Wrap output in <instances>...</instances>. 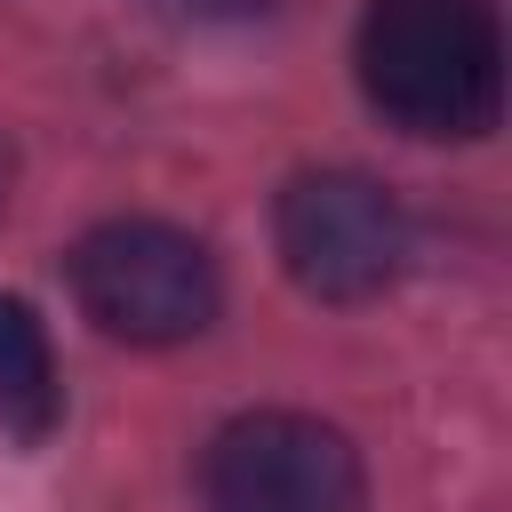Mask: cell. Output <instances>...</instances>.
<instances>
[{
  "label": "cell",
  "mask_w": 512,
  "mask_h": 512,
  "mask_svg": "<svg viewBox=\"0 0 512 512\" xmlns=\"http://www.w3.org/2000/svg\"><path fill=\"white\" fill-rule=\"evenodd\" d=\"M8 184H16V152H8V136H0V208H8Z\"/></svg>",
  "instance_id": "7"
},
{
  "label": "cell",
  "mask_w": 512,
  "mask_h": 512,
  "mask_svg": "<svg viewBox=\"0 0 512 512\" xmlns=\"http://www.w3.org/2000/svg\"><path fill=\"white\" fill-rule=\"evenodd\" d=\"M64 416V384H56V344L40 328V312L24 296L0 288V432L40 448Z\"/></svg>",
  "instance_id": "5"
},
{
  "label": "cell",
  "mask_w": 512,
  "mask_h": 512,
  "mask_svg": "<svg viewBox=\"0 0 512 512\" xmlns=\"http://www.w3.org/2000/svg\"><path fill=\"white\" fill-rule=\"evenodd\" d=\"M360 96L424 144H472L504 112L496 0H368L352 40Z\"/></svg>",
  "instance_id": "1"
},
{
  "label": "cell",
  "mask_w": 512,
  "mask_h": 512,
  "mask_svg": "<svg viewBox=\"0 0 512 512\" xmlns=\"http://www.w3.org/2000/svg\"><path fill=\"white\" fill-rule=\"evenodd\" d=\"M208 512H360V448L304 408H248L200 448Z\"/></svg>",
  "instance_id": "4"
},
{
  "label": "cell",
  "mask_w": 512,
  "mask_h": 512,
  "mask_svg": "<svg viewBox=\"0 0 512 512\" xmlns=\"http://www.w3.org/2000/svg\"><path fill=\"white\" fill-rule=\"evenodd\" d=\"M192 8H208V16H264V8H280V0H192Z\"/></svg>",
  "instance_id": "6"
},
{
  "label": "cell",
  "mask_w": 512,
  "mask_h": 512,
  "mask_svg": "<svg viewBox=\"0 0 512 512\" xmlns=\"http://www.w3.org/2000/svg\"><path fill=\"white\" fill-rule=\"evenodd\" d=\"M72 296L120 344H184L216 320V256L160 216H112L72 240Z\"/></svg>",
  "instance_id": "2"
},
{
  "label": "cell",
  "mask_w": 512,
  "mask_h": 512,
  "mask_svg": "<svg viewBox=\"0 0 512 512\" xmlns=\"http://www.w3.org/2000/svg\"><path fill=\"white\" fill-rule=\"evenodd\" d=\"M272 248L288 280L320 304H368L408 272V216L360 168H304L280 184Z\"/></svg>",
  "instance_id": "3"
}]
</instances>
